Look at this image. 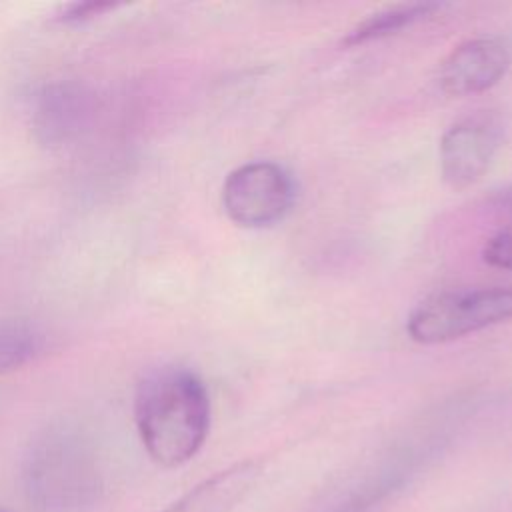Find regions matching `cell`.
I'll return each mask as SVG.
<instances>
[{"label":"cell","instance_id":"cell-1","mask_svg":"<svg viewBox=\"0 0 512 512\" xmlns=\"http://www.w3.org/2000/svg\"><path fill=\"white\" fill-rule=\"evenodd\" d=\"M134 420L148 456L176 468L202 448L210 430V398L204 382L188 368L162 366L138 384Z\"/></svg>","mask_w":512,"mask_h":512},{"label":"cell","instance_id":"cell-2","mask_svg":"<svg viewBox=\"0 0 512 512\" xmlns=\"http://www.w3.org/2000/svg\"><path fill=\"white\" fill-rule=\"evenodd\" d=\"M22 492L36 512H92L104 494L92 438L64 420L42 428L24 454Z\"/></svg>","mask_w":512,"mask_h":512},{"label":"cell","instance_id":"cell-3","mask_svg":"<svg viewBox=\"0 0 512 512\" xmlns=\"http://www.w3.org/2000/svg\"><path fill=\"white\" fill-rule=\"evenodd\" d=\"M512 318V286L462 288L434 294L408 316L406 332L418 344H442Z\"/></svg>","mask_w":512,"mask_h":512},{"label":"cell","instance_id":"cell-4","mask_svg":"<svg viewBox=\"0 0 512 512\" xmlns=\"http://www.w3.org/2000/svg\"><path fill=\"white\" fill-rule=\"evenodd\" d=\"M294 200L290 174L274 162H250L228 174L222 186V206L228 218L246 228L270 226Z\"/></svg>","mask_w":512,"mask_h":512},{"label":"cell","instance_id":"cell-5","mask_svg":"<svg viewBox=\"0 0 512 512\" xmlns=\"http://www.w3.org/2000/svg\"><path fill=\"white\" fill-rule=\"evenodd\" d=\"M502 134V120L492 112H480L450 126L440 140L444 182L456 190L474 184L488 170Z\"/></svg>","mask_w":512,"mask_h":512},{"label":"cell","instance_id":"cell-6","mask_svg":"<svg viewBox=\"0 0 512 512\" xmlns=\"http://www.w3.org/2000/svg\"><path fill=\"white\" fill-rule=\"evenodd\" d=\"M96 114L94 92L76 80L44 84L32 104L34 138L48 148L64 146L80 138Z\"/></svg>","mask_w":512,"mask_h":512},{"label":"cell","instance_id":"cell-7","mask_svg":"<svg viewBox=\"0 0 512 512\" xmlns=\"http://www.w3.org/2000/svg\"><path fill=\"white\" fill-rule=\"evenodd\" d=\"M512 52L502 38H474L456 46L440 64L438 82L450 96L492 88L510 68Z\"/></svg>","mask_w":512,"mask_h":512},{"label":"cell","instance_id":"cell-8","mask_svg":"<svg viewBox=\"0 0 512 512\" xmlns=\"http://www.w3.org/2000/svg\"><path fill=\"white\" fill-rule=\"evenodd\" d=\"M260 474L258 460L236 462L196 484L162 512H230L250 494Z\"/></svg>","mask_w":512,"mask_h":512},{"label":"cell","instance_id":"cell-9","mask_svg":"<svg viewBox=\"0 0 512 512\" xmlns=\"http://www.w3.org/2000/svg\"><path fill=\"white\" fill-rule=\"evenodd\" d=\"M46 348V332L30 318H0V374L14 372L36 360Z\"/></svg>","mask_w":512,"mask_h":512},{"label":"cell","instance_id":"cell-10","mask_svg":"<svg viewBox=\"0 0 512 512\" xmlns=\"http://www.w3.org/2000/svg\"><path fill=\"white\" fill-rule=\"evenodd\" d=\"M440 8L436 2H416V4H398L384 8L376 14H370L362 22H358L346 38H342V46H358L384 36H390L406 26H412L418 20L428 18Z\"/></svg>","mask_w":512,"mask_h":512},{"label":"cell","instance_id":"cell-11","mask_svg":"<svg viewBox=\"0 0 512 512\" xmlns=\"http://www.w3.org/2000/svg\"><path fill=\"white\" fill-rule=\"evenodd\" d=\"M118 2H102V0H90V2H72L64 4L56 12V20L62 24H82L88 20H94L98 16H104L106 12L116 10Z\"/></svg>","mask_w":512,"mask_h":512},{"label":"cell","instance_id":"cell-12","mask_svg":"<svg viewBox=\"0 0 512 512\" xmlns=\"http://www.w3.org/2000/svg\"><path fill=\"white\" fill-rule=\"evenodd\" d=\"M482 258L486 264L500 268V270H512V230H502L494 234L482 250Z\"/></svg>","mask_w":512,"mask_h":512}]
</instances>
